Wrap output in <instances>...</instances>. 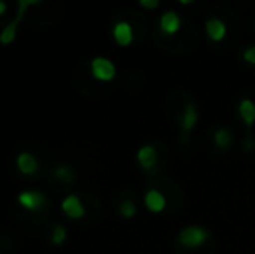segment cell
<instances>
[{
	"label": "cell",
	"mask_w": 255,
	"mask_h": 254,
	"mask_svg": "<svg viewBox=\"0 0 255 254\" xmlns=\"http://www.w3.org/2000/svg\"><path fill=\"white\" fill-rule=\"evenodd\" d=\"M17 202L23 209H26L28 213H37L40 211L42 207L45 206V195L42 192H37V190H24L17 195Z\"/></svg>",
	"instance_id": "6da1fadb"
},
{
	"label": "cell",
	"mask_w": 255,
	"mask_h": 254,
	"mask_svg": "<svg viewBox=\"0 0 255 254\" xmlns=\"http://www.w3.org/2000/svg\"><path fill=\"white\" fill-rule=\"evenodd\" d=\"M208 241L207 230H203L202 227H188L184 230H181L179 234V242L186 248H198V246L205 244Z\"/></svg>",
	"instance_id": "7a4b0ae2"
},
{
	"label": "cell",
	"mask_w": 255,
	"mask_h": 254,
	"mask_svg": "<svg viewBox=\"0 0 255 254\" xmlns=\"http://www.w3.org/2000/svg\"><path fill=\"white\" fill-rule=\"evenodd\" d=\"M31 3H35V2H24V0H21V2L17 3V16L14 17V19L10 21V23L7 24L2 31H0V44H2V45H9V44H12V42L16 40L17 24H19L21 17H23L24 9H26L28 5H31Z\"/></svg>",
	"instance_id": "3957f363"
},
{
	"label": "cell",
	"mask_w": 255,
	"mask_h": 254,
	"mask_svg": "<svg viewBox=\"0 0 255 254\" xmlns=\"http://www.w3.org/2000/svg\"><path fill=\"white\" fill-rule=\"evenodd\" d=\"M91 71L92 75H94L98 80H113L115 75H117V68H115V64L110 61L108 58H94L91 63Z\"/></svg>",
	"instance_id": "277c9868"
},
{
	"label": "cell",
	"mask_w": 255,
	"mask_h": 254,
	"mask_svg": "<svg viewBox=\"0 0 255 254\" xmlns=\"http://www.w3.org/2000/svg\"><path fill=\"white\" fill-rule=\"evenodd\" d=\"M61 209L71 220H78V218H84L85 214V207L82 204V200L78 199V195H68L63 199L61 202Z\"/></svg>",
	"instance_id": "5b68a950"
},
{
	"label": "cell",
	"mask_w": 255,
	"mask_h": 254,
	"mask_svg": "<svg viewBox=\"0 0 255 254\" xmlns=\"http://www.w3.org/2000/svg\"><path fill=\"white\" fill-rule=\"evenodd\" d=\"M113 37H115V40H117V44L122 45V47L130 45L132 40H134V31H132L130 23H127V21H118L113 28Z\"/></svg>",
	"instance_id": "8992f818"
},
{
	"label": "cell",
	"mask_w": 255,
	"mask_h": 254,
	"mask_svg": "<svg viewBox=\"0 0 255 254\" xmlns=\"http://www.w3.org/2000/svg\"><path fill=\"white\" fill-rule=\"evenodd\" d=\"M16 166H17V171L24 176H31V174L37 173L38 169V162L35 159L33 153L30 152H21L19 155L16 157Z\"/></svg>",
	"instance_id": "52a82bcc"
},
{
	"label": "cell",
	"mask_w": 255,
	"mask_h": 254,
	"mask_svg": "<svg viewBox=\"0 0 255 254\" xmlns=\"http://www.w3.org/2000/svg\"><path fill=\"white\" fill-rule=\"evenodd\" d=\"M160 28H161V31L167 35L177 33L179 28H181V17H179L177 12H174V10H168V12L161 14Z\"/></svg>",
	"instance_id": "ba28073f"
},
{
	"label": "cell",
	"mask_w": 255,
	"mask_h": 254,
	"mask_svg": "<svg viewBox=\"0 0 255 254\" xmlns=\"http://www.w3.org/2000/svg\"><path fill=\"white\" fill-rule=\"evenodd\" d=\"M156 160H158V155H156V150H154L153 146L146 145L137 150V162L141 164L142 169H146V171L153 169Z\"/></svg>",
	"instance_id": "9c48e42d"
},
{
	"label": "cell",
	"mask_w": 255,
	"mask_h": 254,
	"mask_svg": "<svg viewBox=\"0 0 255 254\" xmlns=\"http://www.w3.org/2000/svg\"><path fill=\"white\" fill-rule=\"evenodd\" d=\"M144 204L151 213H161L165 209V197L158 190H149L144 197Z\"/></svg>",
	"instance_id": "30bf717a"
},
{
	"label": "cell",
	"mask_w": 255,
	"mask_h": 254,
	"mask_svg": "<svg viewBox=\"0 0 255 254\" xmlns=\"http://www.w3.org/2000/svg\"><path fill=\"white\" fill-rule=\"evenodd\" d=\"M205 30H207L208 38H212V40H215V42H221L222 38H224V35H226L224 23H222L221 19H215V17H212V19L207 21V24H205Z\"/></svg>",
	"instance_id": "8fae6325"
},
{
	"label": "cell",
	"mask_w": 255,
	"mask_h": 254,
	"mask_svg": "<svg viewBox=\"0 0 255 254\" xmlns=\"http://www.w3.org/2000/svg\"><path fill=\"white\" fill-rule=\"evenodd\" d=\"M196 120H198V112H196L195 106L189 103L188 106L184 108V112H182V117H181V127L184 132H189L193 127H195Z\"/></svg>",
	"instance_id": "7c38bea8"
},
{
	"label": "cell",
	"mask_w": 255,
	"mask_h": 254,
	"mask_svg": "<svg viewBox=\"0 0 255 254\" xmlns=\"http://www.w3.org/2000/svg\"><path fill=\"white\" fill-rule=\"evenodd\" d=\"M238 110H240V115H242V119L245 120L247 126H252L255 122V103L250 101V99H243V101L240 103Z\"/></svg>",
	"instance_id": "4fadbf2b"
},
{
	"label": "cell",
	"mask_w": 255,
	"mask_h": 254,
	"mask_svg": "<svg viewBox=\"0 0 255 254\" xmlns=\"http://www.w3.org/2000/svg\"><path fill=\"white\" fill-rule=\"evenodd\" d=\"M214 139H215V145H217L219 148H229L233 143V136L228 129H219V131L215 132Z\"/></svg>",
	"instance_id": "5bb4252c"
},
{
	"label": "cell",
	"mask_w": 255,
	"mask_h": 254,
	"mask_svg": "<svg viewBox=\"0 0 255 254\" xmlns=\"http://www.w3.org/2000/svg\"><path fill=\"white\" fill-rule=\"evenodd\" d=\"M54 176L57 178V180L64 181V183H71L75 178L73 171H71L70 166H64V164H61V166H57L56 169H54Z\"/></svg>",
	"instance_id": "9a60e30c"
},
{
	"label": "cell",
	"mask_w": 255,
	"mask_h": 254,
	"mask_svg": "<svg viewBox=\"0 0 255 254\" xmlns=\"http://www.w3.org/2000/svg\"><path fill=\"white\" fill-rule=\"evenodd\" d=\"M68 237V230L63 227V225H57L56 228L52 230V235H51V242L54 246H61Z\"/></svg>",
	"instance_id": "2e32d148"
},
{
	"label": "cell",
	"mask_w": 255,
	"mask_h": 254,
	"mask_svg": "<svg viewBox=\"0 0 255 254\" xmlns=\"http://www.w3.org/2000/svg\"><path fill=\"white\" fill-rule=\"evenodd\" d=\"M135 213H137V207H135V204L132 202V200L127 199L120 204V214L124 218H132V216H135Z\"/></svg>",
	"instance_id": "e0dca14e"
},
{
	"label": "cell",
	"mask_w": 255,
	"mask_h": 254,
	"mask_svg": "<svg viewBox=\"0 0 255 254\" xmlns=\"http://www.w3.org/2000/svg\"><path fill=\"white\" fill-rule=\"evenodd\" d=\"M243 59H245L247 63H252L255 64V47H249L245 52H243Z\"/></svg>",
	"instance_id": "ac0fdd59"
},
{
	"label": "cell",
	"mask_w": 255,
	"mask_h": 254,
	"mask_svg": "<svg viewBox=\"0 0 255 254\" xmlns=\"http://www.w3.org/2000/svg\"><path fill=\"white\" fill-rule=\"evenodd\" d=\"M139 5L146 7V9H154V7H158V0H141Z\"/></svg>",
	"instance_id": "d6986e66"
},
{
	"label": "cell",
	"mask_w": 255,
	"mask_h": 254,
	"mask_svg": "<svg viewBox=\"0 0 255 254\" xmlns=\"http://www.w3.org/2000/svg\"><path fill=\"white\" fill-rule=\"evenodd\" d=\"M5 10H7V3L0 0V16H2V14H5Z\"/></svg>",
	"instance_id": "ffe728a7"
}]
</instances>
